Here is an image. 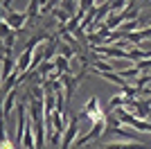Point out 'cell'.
Here are the masks:
<instances>
[{
    "instance_id": "1",
    "label": "cell",
    "mask_w": 151,
    "mask_h": 149,
    "mask_svg": "<svg viewBox=\"0 0 151 149\" xmlns=\"http://www.w3.org/2000/svg\"><path fill=\"white\" fill-rule=\"evenodd\" d=\"M0 149H14V147H12V142H9V140H2V145H0Z\"/></svg>"
}]
</instances>
